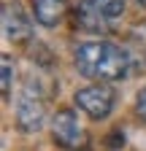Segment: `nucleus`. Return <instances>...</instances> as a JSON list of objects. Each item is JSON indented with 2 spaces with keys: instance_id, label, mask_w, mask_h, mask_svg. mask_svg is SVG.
Here are the masks:
<instances>
[{
  "instance_id": "f257e3e1",
  "label": "nucleus",
  "mask_w": 146,
  "mask_h": 151,
  "mask_svg": "<svg viewBox=\"0 0 146 151\" xmlns=\"http://www.w3.org/2000/svg\"><path fill=\"white\" fill-rule=\"evenodd\" d=\"M76 70L84 78H92L100 84L108 81H122L130 73V57L127 51L111 41H87L73 54Z\"/></svg>"
},
{
  "instance_id": "f03ea898",
  "label": "nucleus",
  "mask_w": 146,
  "mask_h": 151,
  "mask_svg": "<svg viewBox=\"0 0 146 151\" xmlns=\"http://www.w3.org/2000/svg\"><path fill=\"white\" fill-rule=\"evenodd\" d=\"M51 138L65 151H89V146H92L87 127L79 122V116L70 108H62L51 116Z\"/></svg>"
},
{
  "instance_id": "7ed1b4c3",
  "label": "nucleus",
  "mask_w": 146,
  "mask_h": 151,
  "mask_svg": "<svg viewBox=\"0 0 146 151\" xmlns=\"http://www.w3.org/2000/svg\"><path fill=\"white\" fill-rule=\"evenodd\" d=\"M43 124H46V103L41 92L33 89V81H27L16 97V127L22 132H38Z\"/></svg>"
},
{
  "instance_id": "20e7f679",
  "label": "nucleus",
  "mask_w": 146,
  "mask_h": 151,
  "mask_svg": "<svg viewBox=\"0 0 146 151\" xmlns=\"http://www.w3.org/2000/svg\"><path fill=\"white\" fill-rule=\"evenodd\" d=\"M73 103H76L79 111H84L87 116L92 119H106L108 113L114 111V103H116V92L108 86V84H89V86H81L76 94H73Z\"/></svg>"
},
{
  "instance_id": "39448f33",
  "label": "nucleus",
  "mask_w": 146,
  "mask_h": 151,
  "mask_svg": "<svg viewBox=\"0 0 146 151\" xmlns=\"http://www.w3.org/2000/svg\"><path fill=\"white\" fill-rule=\"evenodd\" d=\"M0 22H3V35L8 38V41L14 43H25L30 41V35H33V22H30V16L27 11L16 3H3V11H0Z\"/></svg>"
},
{
  "instance_id": "423d86ee",
  "label": "nucleus",
  "mask_w": 146,
  "mask_h": 151,
  "mask_svg": "<svg viewBox=\"0 0 146 151\" xmlns=\"http://www.w3.org/2000/svg\"><path fill=\"white\" fill-rule=\"evenodd\" d=\"M33 14L38 24L57 27L62 22V16L68 14V3L65 0H33Z\"/></svg>"
},
{
  "instance_id": "0eeeda50",
  "label": "nucleus",
  "mask_w": 146,
  "mask_h": 151,
  "mask_svg": "<svg viewBox=\"0 0 146 151\" xmlns=\"http://www.w3.org/2000/svg\"><path fill=\"white\" fill-rule=\"evenodd\" d=\"M124 3H127V0H81L79 6L87 8V11H92L100 19H106V22H114V19L122 16Z\"/></svg>"
},
{
  "instance_id": "6e6552de",
  "label": "nucleus",
  "mask_w": 146,
  "mask_h": 151,
  "mask_svg": "<svg viewBox=\"0 0 146 151\" xmlns=\"http://www.w3.org/2000/svg\"><path fill=\"white\" fill-rule=\"evenodd\" d=\"M0 65H3V70H0V89H3V97L11 100V92H14V62H11L8 54H3L0 57Z\"/></svg>"
},
{
  "instance_id": "1a4fd4ad",
  "label": "nucleus",
  "mask_w": 146,
  "mask_h": 151,
  "mask_svg": "<svg viewBox=\"0 0 146 151\" xmlns=\"http://www.w3.org/2000/svg\"><path fill=\"white\" fill-rule=\"evenodd\" d=\"M135 113H138L141 122H146V86L138 92V97H135Z\"/></svg>"
},
{
  "instance_id": "9d476101",
  "label": "nucleus",
  "mask_w": 146,
  "mask_h": 151,
  "mask_svg": "<svg viewBox=\"0 0 146 151\" xmlns=\"http://www.w3.org/2000/svg\"><path fill=\"white\" fill-rule=\"evenodd\" d=\"M138 6H143V8H146V0H138Z\"/></svg>"
}]
</instances>
